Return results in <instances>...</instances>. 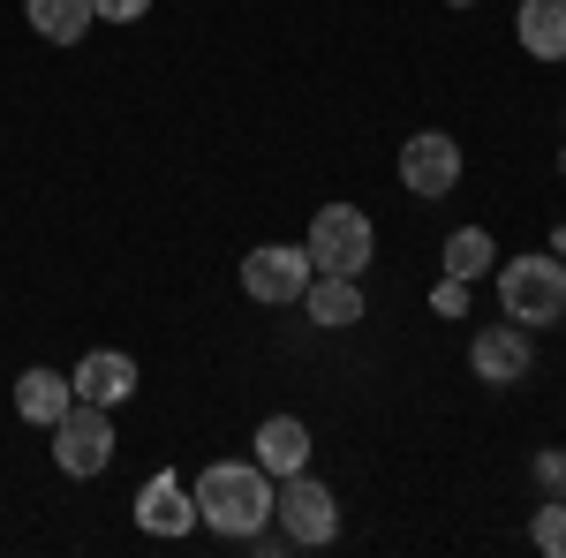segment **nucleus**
I'll use <instances>...</instances> for the list:
<instances>
[{
	"mask_svg": "<svg viewBox=\"0 0 566 558\" xmlns=\"http://www.w3.org/2000/svg\"><path fill=\"white\" fill-rule=\"evenodd\" d=\"M189 491H197V520L234 536V544L264 536V520H272V475L258 461H212Z\"/></svg>",
	"mask_w": 566,
	"mask_h": 558,
	"instance_id": "obj_1",
	"label": "nucleus"
},
{
	"mask_svg": "<svg viewBox=\"0 0 566 558\" xmlns=\"http://www.w3.org/2000/svg\"><path fill=\"white\" fill-rule=\"evenodd\" d=\"M499 309L506 325H559L566 317V264L559 257H514L499 264Z\"/></svg>",
	"mask_w": 566,
	"mask_h": 558,
	"instance_id": "obj_2",
	"label": "nucleus"
},
{
	"mask_svg": "<svg viewBox=\"0 0 566 558\" xmlns=\"http://www.w3.org/2000/svg\"><path fill=\"white\" fill-rule=\"evenodd\" d=\"M370 257H378V227H370V212H363V204H317V219H310V264H317V272H348V280H363Z\"/></svg>",
	"mask_w": 566,
	"mask_h": 558,
	"instance_id": "obj_3",
	"label": "nucleus"
},
{
	"mask_svg": "<svg viewBox=\"0 0 566 558\" xmlns=\"http://www.w3.org/2000/svg\"><path fill=\"white\" fill-rule=\"evenodd\" d=\"M53 461H61V475H76V483L106 475L114 468V415L98 400H69V415L53 423Z\"/></svg>",
	"mask_w": 566,
	"mask_h": 558,
	"instance_id": "obj_4",
	"label": "nucleus"
},
{
	"mask_svg": "<svg viewBox=\"0 0 566 558\" xmlns=\"http://www.w3.org/2000/svg\"><path fill=\"white\" fill-rule=\"evenodd\" d=\"M272 514L287 528V544H333L340 536V498L317 483V475H280V491H272Z\"/></svg>",
	"mask_w": 566,
	"mask_h": 558,
	"instance_id": "obj_5",
	"label": "nucleus"
},
{
	"mask_svg": "<svg viewBox=\"0 0 566 558\" xmlns=\"http://www.w3.org/2000/svg\"><path fill=\"white\" fill-rule=\"evenodd\" d=\"M310 250H287V242H258L250 257H242V295L264 302V309H280V302H303L310 287Z\"/></svg>",
	"mask_w": 566,
	"mask_h": 558,
	"instance_id": "obj_6",
	"label": "nucleus"
},
{
	"mask_svg": "<svg viewBox=\"0 0 566 558\" xmlns=\"http://www.w3.org/2000/svg\"><path fill=\"white\" fill-rule=\"evenodd\" d=\"M453 181H461V144L446 129H416L408 144H400V189L408 197H453Z\"/></svg>",
	"mask_w": 566,
	"mask_h": 558,
	"instance_id": "obj_7",
	"label": "nucleus"
},
{
	"mask_svg": "<svg viewBox=\"0 0 566 558\" xmlns=\"http://www.w3.org/2000/svg\"><path fill=\"white\" fill-rule=\"evenodd\" d=\"M528 362H536V347H528L522 325H483L476 347H469V370H476L483 386H522Z\"/></svg>",
	"mask_w": 566,
	"mask_h": 558,
	"instance_id": "obj_8",
	"label": "nucleus"
},
{
	"mask_svg": "<svg viewBox=\"0 0 566 558\" xmlns=\"http://www.w3.org/2000/svg\"><path fill=\"white\" fill-rule=\"evenodd\" d=\"M136 528H144V536H189V528H197V491H189L181 475H151V483L136 491Z\"/></svg>",
	"mask_w": 566,
	"mask_h": 558,
	"instance_id": "obj_9",
	"label": "nucleus"
},
{
	"mask_svg": "<svg viewBox=\"0 0 566 558\" xmlns=\"http://www.w3.org/2000/svg\"><path fill=\"white\" fill-rule=\"evenodd\" d=\"M303 309H310V325L348 333V325H363V280H348V272H310Z\"/></svg>",
	"mask_w": 566,
	"mask_h": 558,
	"instance_id": "obj_10",
	"label": "nucleus"
},
{
	"mask_svg": "<svg viewBox=\"0 0 566 558\" xmlns=\"http://www.w3.org/2000/svg\"><path fill=\"white\" fill-rule=\"evenodd\" d=\"M69 386H76V400L122 408V400L136 392V362H129V355H114V347H98V355H84V362H76V378H69Z\"/></svg>",
	"mask_w": 566,
	"mask_h": 558,
	"instance_id": "obj_11",
	"label": "nucleus"
},
{
	"mask_svg": "<svg viewBox=\"0 0 566 558\" xmlns=\"http://www.w3.org/2000/svg\"><path fill=\"white\" fill-rule=\"evenodd\" d=\"M264 475H303L310 468V430L295 423V415H272V423H258V453H250Z\"/></svg>",
	"mask_w": 566,
	"mask_h": 558,
	"instance_id": "obj_12",
	"label": "nucleus"
},
{
	"mask_svg": "<svg viewBox=\"0 0 566 558\" xmlns=\"http://www.w3.org/2000/svg\"><path fill=\"white\" fill-rule=\"evenodd\" d=\"M69 400H76V386H69L61 370H23V378H15V415H23V423H39V430L61 423V415H69Z\"/></svg>",
	"mask_w": 566,
	"mask_h": 558,
	"instance_id": "obj_13",
	"label": "nucleus"
},
{
	"mask_svg": "<svg viewBox=\"0 0 566 558\" xmlns=\"http://www.w3.org/2000/svg\"><path fill=\"white\" fill-rule=\"evenodd\" d=\"M514 39H522V53H536V61H566V0H522Z\"/></svg>",
	"mask_w": 566,
	"mask_h": 558,
	"instance_id": "obj_14",
	"label": "nucleus"
},
{
	"mask_svg": "<svg viewBox=\"0 0 566 558\" xmlns=\"http://www.w3.org/2000/svg\"><path fill=\"white\" fill-rule=\"evenodd\" d=\"M23 15H31V31H39L45 45H76L91 23H98L91 0H23Z\"/></svg>",
	"mask_w": 566,
	"mask_h": 558,
	"instance_id": "obj_15",
	"label": "nucleus"
},
{
	"mask_svg": "<svg viewBox=\"0 0 566 558\" xmlns=\"http://www.w3.org/2000/svg\"><path fill=\"white\" fill-rule=\"evenodd\" d=\"M499 264V242L483 234V227H461V234H446V272L453 280H483Z\"/></svg>",
	"mask_w": 566,
	"mask_h": 558,
	"instance_id": "obj_16",
	"label": "nucleus"
},
{
	"mask_svg": "<svg viewBox=\"0 0 566 558\" xmlns=\"http://www.w3.org/2000/svg\"><path fill=\"white\" fill-rule=\"evenodd\" d=\"M528 536H536V551H544V558H566V506H544Z\"/></svg>",
	"mask_w": 566,
	"mask_h": 558,
	"instance_id": "obj_17",
	"label": "nucleus"
},
{
	"mask_svg": "<svg viewBox=\"0 0 566 558\" xmlns=\"http://www.w3.org/2000/svg\"><path fill=\"white\" fill-rule=\"evenodd\" d=\"M431 309H438V317H469V280H453V272H446V280L431 287Z\"/></svg>",
	"mask_w": 566,
	"mask_h": 558,
	"instance_id": "obj_18",
	"label": "nucleus"
},
{
	"mask_svg": "<svg viewBox=\"0 0 566 558\" xmlns=\"http://www.w3.org/2000/svg\"><path fill=\"white\" fill-rule=\"evenodd\" d=\"M98 8V23H136V15H151V0H91Z\"/></svg>",
	"mask_w": 566,
	"mask_h": 558,
	"instance_id": "obj_19",
	"label": "nucleus"
},
{
	"mask_svg": "<svg viewBox=\"0 0 566 558\" xmlns=\"http://www.w3.org/2000/svg\"><path fill=\"white\" fill-rule=\"evenodd\" d=\"M446 8H476V0H446Z\"/></svg>",
	"mask_w": 566,
	"mask_h": 558,
	"instance_id": "obj_20",
	"label": "nucleus"
}]
</instances>
